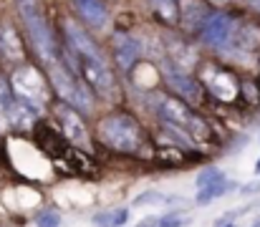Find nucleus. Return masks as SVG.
<instances>
[{
	"mask_svg": "<svg viewBox=\"0 0 260 227\" xmlns=\"http://www.w3.org/2000/svg\"><path fill=\"white\" fill-rule=\"evenodd\" d=\"M15 8H18V15L25 25V33H28V41L30 46L36 48V53L41 56L43 63L58 58V46H56V38H53V30L43 15V8L38 0H15Z\"/></svg>",
	"mask_w": 260,
	"mask_h": 227,
	"instance_id": "obj_1",
	"label": "nucleus"
},
{
	"mask_svg": "<svg viewBox=\"0 0 260 227\" xmlns=\"http://www.w3.org/2000/svg\"><path fill=\"white\" fill-rule=\"evenodd\" d=\"M96 137L109 149L121 151V154H134L144 144L142 126L126 114H106L96 124Z\"/></svg>",
	"mask_w": 260,
	"mask_h": 227,
	"instance_id": "obj_2",
	"label": "nucleus"
},
{
	"mask_svg": "<svg viewBox=\"0 0 260 227\" xmlns=\"http://www.w3.org/2000/svg\"><path fill=\"white\" fill-rule=\"evenodd\" d=\"M46 66H48L51 86H53V91L61 96V101H66V104L74 106L76 111L88 114V111L93 109V104H91V93H88L86 86L79 81L76 71H74L61 56L53 58V61H48Z\"/></svg>",
	"mask_w": 260,
	"mask_h": 227,
	"instance_id": "obj_3",
	"label": "nucleus"
},
{
	"mask_svg": "<svg viewBox=\"0 0 260 227\" xmlns=\"http://www.w3.org/2000/svg\"><path fill=\"white\" fill-rule=\"evenodd\" d=\"M10 88H13V96L18 101H23L25 106H30L33 111H41L48 101V88H46V81L43 76L38 74L33 66H23L13 74L10 81Z\"/></svg>",
	"mask_w": 260,
	"mask_h": 227,
	"instance_id": "obj_4",
	"label": "nucleus"
},
{
	"mask_svg": "<svg viewBox=\"0 0 260 227\" xmlns=\"http://www.w3.org/2000/svg\"><path fill=\"white\" fill-rule=\"evenodd\" d=\"M233 18L228 13H210L207 20L200 28V38L205 46L215 48V51H228L230 46V33H233Z\"/></svg>",
	"mask_w": 260,
	"mask_h": 227,
	"instance_id": "obj_5",
	"label": "nucleus"
},
{
	"mask_svg": "<svg viewBox=\"0 0 260 227\" xmlns=\"http://www.w3.org/2000/svg\"><path fill=\"white\" fill-rule=\"evenodd\" d=\"M63 33H66V41H69V51L74 56H81V58H93V61H106L101 48L93 43V38L88 36L86 30L76 23V20H63Z\"/></svg>",
	"mask_w": 260,
	"mask_h": 227,
	"instance_id": "obj_6",
	"label": "nucleus"
},
{
	"mask_svg": "<svg viewBox=\"0 0 260 227\" xmlns=\"http://www.w3.org/2000/svg\"><path fill=\"white\" fill-rule=\"evenodd\" d=\"M165 81L172 86L177 96H182V99H187V101H194V104H197V101L202 99V83H200L194 76H189V71L177 69L174 63H167V66H165Z\"/></svg>",
	"mask_w": 260,
	"mask_h": 227,
	"instance_id": "obj_7",
	"label": "nucleus"
},
{
	"mask_svg": "<svg viewBox=\"0 0 260 227\" xmlns=\"http://www.w3.org/2000/svg\"><path fill=\"white\" fill-rule=\"evenodd\" d=\"M139 56H142V46H139V41L134 36L121 33V30L114 33V58H116L121 71H132L137 66Z\"/></svg>",
	"mask_w": 260,
	"mask_h": 227,
	"instance_id": "obj_8",
	"label": "nucleus"
},
{
	"mask_svg": "<svg viewBox=\"0 0 260 227\" xmlns=\"http://www.w3.org/2000/svg\"><path fill=\"white\" fill-rule=\"evenodd\" d=\"M210 10L202 0H177V20L182 23V28L187 33H194L202 28V23L207 20Z\"/></svg>",
	"mask_w": 260,
	"mask_h": 227,
	"instance_id": "obj_9",
	"label": "nucleus"
},
{
	"mask_svg": "<svg viewBox=\"0 0 260 227\" xmlns=\"http://www.w3.org/2000/svg\"><path fill=\"white\" fill-rule=\"evenodd\" d=\"M56 114H58V121L63 124L66 137L71 142H76V144H84L88 132H86V126H84V121H81V116H79V111L74 106H69L66 101H61V104H56Z\"/></svg>",
	"mask_w": 260,
	"mask_h": 227,
	"instance_id": "obj_10",
	"label": "nucleus"
},
{
	"mask_svg": "<svg viewBox=\"0 0 260 227\" xmlns=\"http://www.w3.org/2000/svg\"><path fill=\"white\" fill-rule=\"evenodd\" d=\"M0 58L5 63H20L25 58L20 36L15 33V28L10 23H0Z\"/></svg>",
	"mask_w": 260,
	"mask_h": 227,
	"instance_id": "obj_11",
	"label": "nucleus"
},
{
	"mask_svg": "<svg viewBox=\"0 0 260 227\" xmlns=\"http://www.w3.org/2000/svg\"><path fill=\"white\" fill-rule=\"evenodd\" d=\"M230 46L240 53H250L260 46V30L253 23H233V33H230ZM228 46V51H230Z\"/></svg>",
	"mask_w": 260,
	"mask_h": 227,
	"instance_id": "obj_12",
	"label": "nucleus"
},
{
	"mask_svg": "<svg viewBox=\"0 0 260 227\" xmlns=\"http://www.w3.org/2000/svg\"><path fill=\"white\" fill-rule=\"evenodd\" d=\"M79 15L84 18L88 28L93 30H101L106 23H109V10H106V3L104 0H74Z\"/></svg>",
	"mask_w": 260,
	"mask_h": 227,
	"instance_id": "obj_13",
	"label": "nucleus"
},
{
	"mask_svg": "<svg viewBox=\"0 0 260 227\" xmlns=\"http://www.w3.org/2000/svg\"><path fill=\"white\" fill-rule=\"evenodd\" d=\"M157 114L162 116V121H170L174 126H187V121H189V116H192L189 106H187L182 99H174V96L159 99Z\"/></svg>",
	"mask_w": 260,
	"mask_h": 227,
	"instance_id": "obj_14",
	"label": "nucleus"
},
{
	"mask_svg": "<svg viewBox=\"0 0 260 227\" xmlns=\"http://www.w3.org/2000/svg\"><path fill=\"white\" fill-rule=\"evenodd\" d=\"M167 51H170V63H174L177 69H182V71H189V69H194V63H197V53L192 51V46L187 43V41H182V38H170L167 41Z\"/></svg>",
	"mask_w": 260,
	"mask_h": 227,
	"instance_id": "obj_15",
	"label": "nucleus"
},
{
	"mask_svg": "<svg viewBox=\"0 0 260 227\" xmlns=\"http://www.w3.org/2000/svg\"><path fill=\"white\" fill-rule=\"evenodd\" d=\"M228 189H233V182H228V177H225V179H220V182H215V184L200 187V189H197V197H194V202H197L200 207H205V205H210V202L220 200V197H222Z\"/></svg>",
	"mask_w": 260,
	"mask_h": 227,
	"instance_id": "obj_16",
	"label": "nucleus"
},
{
	"mask_svg": "<svg viewBox=\"0 0 260 227\" xmlns=\"http://www.w3.org/2000/svg\"><path fill=\"white\" fill-rule=\"evenodd\" d=\"M129 220V210L126 207H119V210H111V212H104V215H96L93 222L99 227H121L126 225Z\"/></svg>",
	"mask_w": 260,
	"mask_h": 227,
	"instance_id": "obj_17",
	"label": "nucleus"
},
{
	"mask_svg": "<svg viewBox=\"0 0 260 227\" xmlns=\"http://www.w3.org/2000/svg\"><path fill=\"white\" fill-rule=\"evenodd\" d=\"M228 81H233L230 74H217L212 78V91H215V96L222 99V101H230V99H235V93H238V86H235V83L225 86Z\"/></svg>",
	"mask_w": 260,
	"mask_h": 227,
	"instance_id": "obj_18",
	"label": "nucleus"
},
{
	"mask_svg": "<svg viewBox=\"0 0 260 227\" xmlns=\"http://www.w3.org/2000/svg\"><path fill=\"white\" fill-rule=\"evenodd\" d=\"M13 88H10V83L5 81V78H0V126L8 121V111H10V106H13Z\"/></svg>",
	"mask_w": 260,
	"mask_h": 227,
	"instance_id": "obj_19",
	"label": "nucleus"
},
{
	"mask_svg": "<svg viewBox=\"0 0 260 227\" xmlns=\"http://www.w3.org/2000/svg\"><path fill=\"white\" fill-rule=\"evenodd\" d=\"M167 23H177V0H147Z\"/></svg>",
	"mask_w": 260,
	"mask_h": 227,
	"instance_id": "obj_20",
	"label": "nucleus"
},
{
	"mask_svg": "<svg viewBox=\"0 0 260 227\" xmlns=\"http://www.w3.org/2000/svg\"><path fill=\"white\" fill-rule=\"evenodd\" d=\"M220 179H225V172L217 169V167H207V169H202L200 177H197V189H200V187H207V184H215V182H220Z\"/></svg>",
	"mask_w": 260,
	"mask_h": 227,
	"instance_id": "obj_21",
	"label": "nucleus"
},
{
	"mask_svg": "<svg viewBox=\"0 0 260 227\" xmlns=\"http://www.w3.org/2000/svg\"><path fill=\"white\" fill-rule=\"evenodd\" d=\"M36 227H61V212L58 210H43L36 217Z\"/></svg>",
	"mask_w": 260,
	"mask_h": 227,
	"instance_id": "obj_22",
	"label": "nucleus"
},
{
	"mask_svg": "<svg viewBox=\"0 0 260 227\" xmlns=\"http://www.w3.org/2000/svg\"><path fill=\"white\" fill-rule=\"evenodd\" d=\"M152 202H154V205H159V202H165V197H162L159 192H144L139 200H134V205H137V207H139V205H152Z\"/></svg>",
	"mask_w": 260,
	"mask_h": 227,
	"instance_id": "obj_23",
	"label": "nucleus"
},
{
	"mask_svg": "<svg viewBox=\"0 0 260 227\" xmlns=\"http://www.w3.org/2000/svg\"><path fill=\"white\" fill-rule=\"evenodd\" d=\"M157 227H182V217H179V215H165V217H157Z\"/></svg>",
	"mask_w": 260,
	"mask_h": 227,
	"instance_id": "obj_24",
	"label": "nucleus"
},
{
	"mask_svg": "<svg viewBox=\"0 0 260 227\" xmlns=\"http://www.w3.org/2000/svg\"><path fill=\"white\" fill-rule=\"evenodd\" d=\"M137 227H157V217H144Z\"/></svg>",
	"mask_w": 260,
	"mask_h": 227,
	"instance_id": "obj_25",
	"label": "nucleus"
},
{
	"mask_svg": "<svg viewBox=\"0 0 260 227\" xmlns=\"http://www.w3.org/2000/svg\"><path fill=\"white\" fill-rule=\"evenodd\" d=\"M243 192H245V194H250V192H260V182H258V184L253 182V184H248V187H243Z\"/></svg>",
	"mask_w": 260,
	"mask_h": 227,
	"instance_id": "obj_26",
	"label": "nucleus"
},
{
	"mask_svg": "<svg viewBox=\"0 0 260 227\" xmlns=\"http://www.w3.org/2000/svg\"><path fill=\"white\" fill-rule=\"evenodd\" d=\"M250 5H253V8H255V10L260 13V0H250Z\"/></svg>",
	"mask_w": 260,
	"mask_h": 227,
	"instance_id": "obj_27",
	"label": "nucleus"
},
{
	"mask_svg": "<svg viewBox=\"0 0 260 227\" xmlns=\"http://www.w3.org/2000/svg\"><path fill=\"white\" fill-rule=\"evenodd\" d=\"M210 3H215V5H225V3H230V0H210Z\"/></svg>",
	"mask_w": 260,
	"mask_h": 227,
	"instance_id": "obj_28",
	"label": "nucleus"
},
{
	"mask_svg": "<svg viewBox=\"0 0 260 227\" xmlns=\"http://www.w3.org/2000/svg\"><path fill=\"white\" fill-rule=\"evenodd\" d=\"M255 172H260V161H258V167H255Z\"/></svg>",
	"mask_w": 260,
	"mask_h": 227,
	"instance_id": "obj_29",
	"label": "nucleus"
},
{
	"mask_svg": "<svg viewBox=\"0 0 260 227\" xmlns=\"http://www.w3.org/2000/svg\"><path fill=\"white\" fill-rule=\"evenodd\" d=\"M253 227H260V222H255V225H253Z\"/></svg>",
	"mask_w": 260,
	"mask_h": 227,
	"instance_id": "obj_30",
	"label": "nucleus"
},
{
	"mask_svg": "<svg viewBox=\"0 0 260 227\" xmlns=\"http://www.w3.org/2000/svg\"><path fill=\"white\" fill-rule=\"evenodd\" d=\"M225 227H235V225H225Z\"/></svg>",
	"mask_w": 260,
	"mask_h": 227,
	"instance_id": "obj_31",
	"label": "nucleus"
}]
</instances>
